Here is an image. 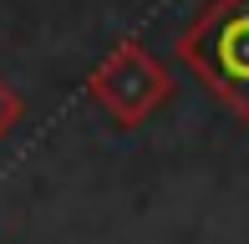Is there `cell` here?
<instances>
[{"instance_id": "1", "label": "cell", "mask_w": 249, "mask_h": 244, "mask_svg": "<svg viewBox=\"0 0 249 244\" xmlns=\"http://www.w3.org/2000/svg\"><path fill=\"white\" fill-rule=\"evenodd\" d=\"M219 76L234 87H249V10L239 5L219 20Z\"/></svg>"}]
</instances>
